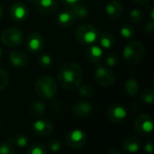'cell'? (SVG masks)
<instances>
[{
  "mask_svg": "<svg viewBox=\"0 0 154 154\" xmlns=\"http://www.w3.org/2000/svg\"><path fill=\"white\" fill-rule=\"evenodd\" d=\"M23 32L16 27H10L3 31L1 33L2 42L8 47H16L21 44L23 42Z\"/></svg>",
  "mask_w": 154,
  "mask_h": 154,
  "instance_id": "obj_5",
  "label": "cell"
},
{
  "mask_svg": "<svg viewBox=\"0 0 154 154\" xmlns=\"http://www.w3.org/2000/svg\"><path fill=\"white\" fill-rule=\"evenodd\" d=\"M9 76L5 69H0V91L4 90L8 84Z\"/></svg>",
  "mask_w": 154,
  "mask_h": 154,
  "instance_id": "obj_33",
  "label": "cell"
},
{
  "mask_svg": "<svg viewBox=\"0 0 154 154\" xmlns=\"http://www.w3.org/2000/svg\"><path fill=\"white\" fill-rule=\"evenodd\" d=\"M35 9L42 14H51L58 8V3L56 0H34Z\"/></svg>",
  "mask_w": 154,
  "mask_h": 154,
  "instance_id": "obj_13",
  "label": "cell"
},
{
  "mask_svg": "<svg viewBox=\"0 0 154 154\" xmlns=\"http://www.w3.org/2000/svg\"><path fill=\"white\" fill-rule=\"evenodd\" d=\"M28 1H32V2H33V1H34V0H28Z\"/></svg>",
  "mask_w": 154,
  "mask_h": 154,
  "instance_id": "obj_41",
  "label": "cell"
},
{
  "mask_svg": "<svg viewBox=\"0 0 154 154\" xmlns=\"http://www.w3.org/2000/svg\"><path fill=\"white\" fill-rule=\"evenodd\" d=\"M67 143L70 148L79 149L82 148L87 143L86 134L79 129H75L68 133L67 134Z\"/></svg>",
  "mask_w": 154,
  "mask_h": 154,
  "instance_id": "obj_9",
  "label": "cell"
},
{
  "mask_svg": "<svg viewBox=\"0 0 154 154\" xmlns=\"http://www.w3.org/2000/svg\"><path fill=\"white\" fill-rule=\"evenodd\" d=\"M83 75V69L79 64L69 62L59 69L57 78L60 85L64 89L74 90L82 83Z\"/></svg>",
  "mask_w": 154,
  "mask_h": 154,
  "instance_id": "obj_1",
  "label": "cell"
},
{
  "mask_svg": "<svg viewBox=\"0 0 154 154\" xmlns=\"http://www.w3.org/2000/svg\"><path fill=\"white\" fill-rule=\"evenodd\" d=\"M107 119L113 124L122 123L127 116L126 108L121 104H114L107 110Z\"/></svg>",
  "mask_w": 154,
  "mask_h": 154,
  "instance_id": "obj_10",
  "label": "cell"
},
{
  "mask_svg": "<svg viewBox=\"0 0 154 154\" xmlns=\"http://www.w3.org/2000/svg\"><path fill=\"white\" fill-rule=\"evenodd\" d=\"M104 56V49L96 44H90L89 47L87 49L86 57L88 60L91 63H99Z\"/></svg>",
  "mask_w": 154,
  "mask_h": 154,
  "instance_id": "obj_15",
  "label": "cell"
},
{
  "mask_svg": "<svg viewBox=\"0 0 154 154\" xmlns=\"http://www.w3.org/2000/svg\"><path fill=\"white\" fill-rule=\"evenodd\" d=\"M98 37L97 30L91 24L84 23L79 25L76 30L77 40L85 45L93 44Z\"/></svg>",
  "mask_w": 154,
  "mask_h": 154,
  "instance_id": "obj_4",
  "label": "cell"
},
{
  "mask_svg": "<svg viewBox=\"0 0 154 154\" xmlns=\"http://www.w3.org/2000/svg\"><path fill=\"white\" fill-rule=\"evenodd\" d=\"M143 19V12L140 8H134L129 13V20L133 23H139Z\"/></svg>",
  "mask_w": 154,
  "mask_h": 154,
  "instance_id": "obj_27",
  "label": "cell"
},
{
  "mask_svg": "<svg viewBox=\"0 0 154 154\" xmlns=\"http://www.w3.org/2000/svg\"><path fill=\"white\" fill-rule=\"evenodd\" d=\"M8 141L13 145H15L18 148H20V149L26 147L27 144H28V138L24 134H18L9 138Z\"/></svg>",
  "mask_w": 154,
  "mask_h": 154,
  "instance_id": "obj_24",
  "label": "cell"
},
{
  "mask_svg": "<svg viewBox=\"0 0 154 154\" xmlns=\"http://www.w3.org/2000/svg\"><path fill=\"white\" fill-rule=\"evenodd\" d=\"M78 88L79 95L84 97H92L94 95V88L89 84H80Z\"/></svg>",
  "mask_w": 154,
  "mask_h": 154,
  "instance_id": "obj_28",
  "label": "cell"
},
{
  "mask_svg": "<svg viewBox=\"0 0 154 154\" xmlns=\"http://www.w3.org/2000/svg\"><path fill=\"white\" fill-rule=\"evenodd\" d=\"M70 10L72 11V13L75 16V19H85L89 14L88 7L87 5H85L84 4H80V3H79L78 5L71 7Z\"/></svg>",
  "mask_w": 154,
  "mask_h": 154,
  "instance_id": "obj_23",
  "label": "cell"
},
{
  "mask_svg": "<svg viewBox=\"0 0 154 154\" xmlns=\"http://www.w3.org/2000/svg\"><path fill=\"white\" fill-rule=\"evenodd\" d=\"M61 148V143L57 140V139H54V140H51L49 144H48V149L51 151V152H57L60 150Z\"/></svg>",
  "mask_w": 154,
  "mask_h": 154,
  "instance_id": "obj_34",
  "label": "cell"
},
{
  "mask_svg": "<svg viewBox=\"0 0 154 154\" xmlns=\"http://www.w3.org/2000/svg\"><path fill=\"white\" fill-rule=\"evenodd\" d=\"M115 37L112 33L108 32H103L99 35V44L103 49L108 50L115 45Z\"/></svg>",
  "mask_w": 154,
  "mask_h": 154,
  "instance_id": "obj_21",
  "label": "cell"
},
{
  "mask_svg": "<svg viewBox=\"0 0 154 154\" xmlns=\"http://www.w3.org/2000/svg\"><path fill=\"white\" fill-rule=\"evenodd\" d=\"M94 79L102 87H111L116 82V76L108 67L98 66L94 72Z\"/></svg>",
  "mask_w": 154,
  "mask_h": 154,
  "instance_id": "obj_6",
  "label": "cell"
},
{
  "mask_svg": "<svg viewBox=\"0 0 154 154\" xmlns=\"http://www.w3.org/2000/svg\"><path fill=\"white\" fill-rule=\"evenodd\" d=\"M144 152L147 153H152L153 152V143L152 141H149L144 145Z\"/></svg>",
  "mask_w": 154,
  "mask_h": 154,
  "instance_id": "obj_37",
  "label": "cell"
},
{
  "mask_svg": "<svg viewBox=\"0 0 154 154\" xmlns=\"http://www.w3.org/2000/svg\"><path fill=\"white\" fill-rule=\"evenodd\" d=\"M46 110H47V106L44 102L36 101L30 106V107L28 109V113L31 116L36 118V117H40L42 115H44L46 113Z\"/></svg>",
  "mask_w": 154,
  "mask_h": 154,
  "instance_id": "obj_20",
  "label": "cell"
},
{
  "mask_svg": "<svg viewBox=\"0 0 154 154\" xmlns=\"http://www.w3.org/2000/svg\"><path fill=\"white\" fill-rule=\"evenodd\" d=\"M134 127L137 134L143 136L149 135L153 131V120L147 114L140 115L135 118Z\"/></svg>",
  "mask_w": 154,
  "mask_h": 154,
  "instance_id": "obj_7",
  "label": "cell"
},
{
  "mask_svg": "<svg viewBox=\"0 0 154 154\" xmlns=\"http://www.w3.org/2000/svg\"><path fill=\"white\" fill-rule=\"evenodd\" d=\"M75 16L70 9L61 11L57 16V23L60 27L67 28L71 26L75 22Z\"/></svg>",
  "mask_w": 154,
  "mask_h": 154,
  "instance_id": "obj_18",
  "label": "cell"
},
{
  "mask_svg": "<svg viewBox=\"0 0 154 154\" xmlns=\"http://www.w3.org/2000/svg\"><path fill=\"white\" fill-rule=\"evenodd\" d=\"M125 90L126 93L131 97H135L139 92V84L135 78L131 77L127 79V80L125 83Z\"/></svg>",
  "mask_w": 154,
  "mask_h": 154,
  "instance_id": "obj_22",
  "label": "cell"
},
{
  "mask_svg": "<svg viewBox=\"0 0 154 154\" xmlns=\"http://www.w3.org/2000/svg\"><path fill=\"white\" fill-rule=\"evenodd\" d=\"M9 60L14 67L23 68L27 65L29 58L26 53L21 51H15L11 52V54L9 55Z\"/></svg>",
  "mask_w": 154,
  "mask_h": 154,
  "instance_id": "obj_19",
  "label": "cell"
},
{
  "mask_svg": "<svg viewBox=\"0 0 154 154\" xmlns=\"http://www.w3.org/2000/svg\"><path fill=\"white\" fill-rule=\"evenodd\" d=\"M44 46L43 37L37 32H33L28 35L25 40V47L31 53L36 54L41 52Z\"/></svg>",
  "mask_w": 154,
  "mask_h": 154,
  "instance_id": "obj_8",
  "label": "cell"
},
{
  "mask_svg": "<svg viewBox=\"0 0 154 154\" xmlns=\"http://www.w3.org/2000/svg\"><path fill=\"white\" fill-rule=\"evenodd\" d=\"M32 130L35 135L44 137L51 134L53 131V125L47 119H38L33 122Z\"/></svg>",
  "mask_w": 154,
  "mask_h": 154,
  "instance_id": "obj_11",
  "label": "cell"
},
{
  "mask_svg": "<svg viewBox=\"0 0 154 154\" xmlns=\"http://www.w3.org/2000/svg\"><path fill=\"white\" fill-rule=\"evenodd\" d=\"M28 14L27 6L22 2L14 3L10 8V15L15 22H23L28 17Z\"/></svg>",
  "mask_w": 154,
  "mask_h": 154,
  "instance_id": "obj_12",
  "label": "cell"
},
{
  "mask_svg": "<svg viewBox=\"0 0 154 154\" xmlns=\"http://www.w3.org/2000/svg\"><path fill=\"white\" fill-rule=\"evenodd\" d=\"M46 152H47V148L41 143H34L31 145L27 150L28 154H45Z\"/></svg>",
  "mask_w": 154,
  "mask_h": 154,
  "instance_id": "obj_29",
  "label": "cell"
},
{
  "mask_svg": "<svg viewBox=\"0 0 154 154\" xmlns=\"http://www.w3.org/2000/svg\"><path fill=\"white\" fill-rule=\"evenodd\" d=\"M106 15L113 20L118 19L123 13V5L118 0H111L106 5Z\"/></svg>",
  "mask_w": 154,
  "mask_h": 154,
  "instance_id": "obj_16",
  "label": "cell"
},
{
  "mask_svg": "<svg viewBox=\"0 0 154 154\" xmlns=\"http://www.w3.org/2000/svg\"><path fill=\"white\" fill-rule=\"evenodd\" d=\"M39 62L42 67L48 69L52 65V58L49 54H42L39 57Z\"/></svg>",
  "mask_w": 154,
  "mask_h": 154,
  "instance_id": "obj_32",
  "label": "cell"
},
{
  "mask_svg": "<svg viewBox=\"0 0 154 154\" xmlns=\"http://www.w3.org/2000/svg\"><path fill=\"white\" fill-rule=\"evenodd\" d=\"M3 15H4V8H3L2 5H0V19L3 17Z\"/></svg>",
  "mask_w": 154,
  "mask_h": 154,
  "instance_id": "obj_39",
  "label": "cell"
},
{
  "mask_svg": "<svg viewBox=\"0 0 154 154\" xmlns=\"http://www.w3.org/2000/svg\"><path fill=\"white\" fill-rule=\"evenodd\" d=\"M123 149L128 153H137L142 146L140 139L136 136H129L123 142Z\"/></svg>",
  "mask_w": 154,
  "mask_h": 154,
  "instance_id": "obj_17",
  "label": "cell"
},
{
  "mask_svg": "<svg viewBox=\"0 0 154 154\" xmlns=\"http://www.w3.org/2000/svg\"><path fill=\"white\" fill-rule=\"evenodd\" d=\"M1 56H2V50H1V48H0V59H1Z\"/></svg>",
  "mask_w": 154,
  "mask_h": 154,
  "instance_id": "obj_40",
  "label": "cell"
},
{
  "mask_svg": "<svg viewBox=\"0 0 154 154\" xmlns=\"http://www.w3.org/2000/svg\"><path fill=\"white\" fill-rule=\"evenodd\" d=\"M144 29H145V31H146V32H147V33L152 34L154 31L153 20L148 21V22L144 24Z\"/></svg>",
  "mask_w": 154,
  "mask_h": 154,
  "instance_id": "obj_35",
  "label": "cell"
},
{
  "mask_svg": "<svg viewBox=\"0 0 154 154\" xmlns=\"http://www.w3.org/2000/svg\"><path fill=\"white\" fill-rule=\"evenodd\" d=\"M92 112V106L89 102L79 101L72 106V114L80 119L87 118Z\"/></svg>",
  "mask_w": 154,
  "mask_h": 154,
  "instance_id": "obj_14",
  "label": "cell"
},
{
  "mask_svg": "<svg viewBox=\"0 0 154 154\" xmlns=\"http://www.w3.org/2000/svg\"><path fill=\"white\" fill-rule=\"evenodd\" d=\"M35 93L42 99H51L57 93V82L49 76H42L35 83Z\"/></svg>",
  "mask_w": 154,
  "mask_h": 154,
  "instance_id": "obj_3",
  "label": "cell"
},
{
  "mask_svg": "<svg viewBox=\"0 0 154 154\" xmlns=\"http://www.w3.org/2000/svg\"><path fill=\"white\" fill-rule=\"evenodd\" d=\"M145 54L144 45L138 41L128 42L123 50V59L125 63L134 65L140 63Z\"/></svg>",
  "mask_w": 154,
  "mask_h": 154,
  "instance_id": "obj_2",
  "label": "cell"
},
{
  "mask_svg": "<svg viewBox=\"0 0 154 154\" xmlns=\"http://www.w3.org/2000/svg\"><path fill=\"white\" fill-rule=\"evenodd\" d=\"M120 61V57L117 53L116 52H112L110 54H108L106 59H105V62L106 64L107 67H115L116 66Z\"/></svg>",
  "mask_w": 154,
  "mask_h": 154,
  "instance_id": "obj_30",
  "label": "cell"
},
{
  "mask_svg": "<svg viewBox=\"0 0 154 154\" xmlns=\"http://www.w3.org/2000/svg\"><path fill=\"white\" fill-rule=\"evenodd\" d=\"M140 99L146 105H152L154 101L153 90L152 88H146L143 90L140 95Z\"/></svg>",
  "mask_w": 154,
  "mask_h": 154,
  "instance_id": "obj_26",
  "label": "cell"
},
{
  "mask_svg": "<svg viewBox=\"0 0 154 154\" xmlns=\"http://www.w3.org/2000/svg\"><path fill=\"white\" fill-rule=\"evenodd\" d=\"M81 0H60V2L62 3L63 5L68 6V7H73L74 5H78L79 3H80Z\"/></svg>",
  "mask_w": 154,
  "mask_h": 154,
  "instance_id": "obj_36",
  "label": "cell"
},
{
  "mask_svg": "<svg viewBox=\"0 0 154 154\" xmlns=\"http://www.w3.org/2000/svg\"><path fill=\"white\" fill-rule=\"evenodd\" d=\"M15 150L14 145L9 142L6 141L0 144V154H14Z\"/></svg>",
  "mask_w": 154,
  "mask_h": 154,
  "instance_id": "obj_31",
  "label": "cell"
},
{
  "mask_svg": "<svg viewBox=\"0 0 154 154\" xmlns=\"http://www.w3.org/2000/svg\"><path fill=\"white\" fill-rule=\"evenodd\" d=\"M120 34L124 39H131L134 36V27L131 23H124L120 27Z\"/></svg>",
  "mask_w": 154,
  "mask_h": 154,
  "instance_id": "obj_25",
  "label": "cell"
},
{
  "mask_svg": "<svg viewBox=\"0 0 154 154\" xmlns=\"http://www.w3.org/2000/svg\"><path fill=\"white\" fill-rule=\"evenodd\" d=\"M134 2H136L137 4H140V5H144V4H147L150 0H134Z\"/></svg>",
  "mask_w": 154,
  "mask_h": 154,
  "instance_id": "obj_38",
  "label": "cell"
}]
</instances>
